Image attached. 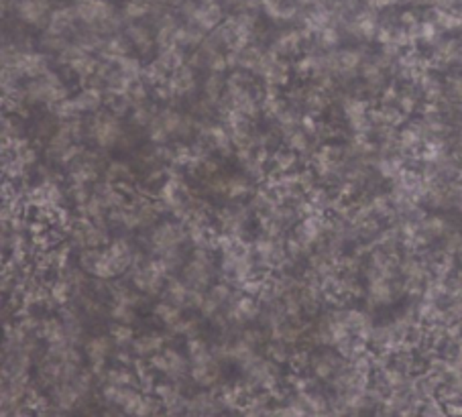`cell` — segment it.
I'll use <instances>...</instances> for the list:
<instances>
[{"label": "cell", "mask_w": 462, "mask_h": 417, "mask_svg": "<svg viewBox=\"0 0 462 417\" xmlns=\"http://www.w3.org/2000/svg\"><path fill=\"white\" fill-rule=\"evenodd\" d=\"M214 252H216L214 247L192 248L186 265L181 267V279L192 289L206 291L218 281L220 269L214 263Z\"/></svg>", "instance_id": "1"}, {"label": "cell", "mask_w": 462, "mask_h": 417, "mask_svg": "<svg viewBox=\"0 0 462 417\" xmlns=\"http://www.w3.org/2000/svg\"><path fill=\"white\" fill-rule=\"evenodd\" d=\"M190 245L188 243V232L181 220L175 218H161L151 230H147L143 238V250H147L151 257H159L165 250L179 248Z\"/></svg>", "instance_id": "2"}, {"label": "cell", "mask_w": 462, "mask_h": 417, "mask_svg": "<svg viewBox=\"0 0 462 417\" xmlns=\"http://www.w3.org/2000/svg\"><path fill=\"white\" fill-rule=\"evenodd\" d=\"M70 90L63 84V79L58 72L51 68L47 74L41 77L29 79L27 84H23V98L31 104V106H47L53 108L59 100L70 98Z\"/></svg>", "instance_id": "3"}, {"label": "cell", "mask_w": 462, "mask_h": 417, "mask_svg": "<svg viewBox=\"0 0 462 417\" xmlns=\"http://www.w3.org/2000/svg\"><path fill=\"white\" fill-rule=\"evenodd\" d=\"M124 131H127V127H122V118L110 113L108 108L98 110L96 114H90L86 118V139L92 141L98 149H104V151L116 149Z\"/></svg>", "instance_id": "4"}, {"label": "cell", "mask_w": 462, "mask_h": 417, "mask_svg": "<svg viewBox=\"0 0 462 417\" xmlns=\"http://www.w3.org/2000/svg\"><path fill=\"white\" fill-rule=\"evenodd\" d=\"M181 120H184V113H179L172 104H165L163 108L157 110L153 122L145 131L147 139L155 145H169L174 139H177Z\"/></svg>", "instance_id": "5"}, {"label": "cell", "mask_w": 462, "mask_h": 417, "mask_svg": "<svg viewBox=\"0 0 462 417\" xmlns=\"http://www.w3.org/2000/svg\"><path fill=\"white\" fill-rule=\"evenodd\" d=\"M190 357H186L181 350H177L174 346H165L159 354H155L149 359V366L155 373L165 375L169 379H184L190 373Z\"/></svg>", "instance_id": "6"}, {"label": "cell", "mask_w": 462, "mask_h": 417, "mask_svg": "<svg viewBox=\"0 0 462 417\" xmlns=\"http://www.w3.org/2000/svg\"><path fill=\"white\" fill-rule=\"evenodd\" d=\"M53 0H17L15 15L25 27L45 29L49 23V15L53 11Z\"/></svg>", "instance_id": "7"}, {"label": "cell", "mask_w": 462, "mask_h": 417, "mask_svg": "<svg viewBox=\"0 0 462 417\" xmlns=\"http://www.w3.org/2000/svg\"><path fill=\"white\" fill-rule=\"evenodd\" d=\"M124 35L133 43V49L141 59H153L157 56V43H155V31L147 20L129 23L124 27Z\"/></svg>", "instance_id": "8"}, {"label": "cell", "mask_w": 462, "mask_h": 417, "mask_svg": "<svg viewBox=\"0 0 462 417\" xmlns=\"http://www.w3.org/2000/svg\"><path fill=\"white\" fill-rule=\"evenodd\" d=\"M77 27H79V20H77L74 2H61L51 11L49 23L43 31H49L53 35H63V37H74Z\"/></svg>", "instance_id": "9"}, {"label": "cell", "mask_w": 462, "mask_h": 417, "mask_svg": "<svg viewBox=\"0 0 462 417\" xmlns=\"http://www.w3.org/2000/svg\"><path fill=\"white\" fill-rule=\"evenodd\" d=\"M172 338H175V336L169 330H165V332H161V330L141 332V334H136L135 342L131 346V352L135 354V359H143V361L147 359L149 361L151 357L159 354Z\"/></svg>", "instance_id": "10"}, {"label": "cell", "mask_w": 462, "mask_h": 417, "mask_svg": "<svg viewBox=\"0 0 462 417\" xmlns=\"http://www.w3.org/2000/svg\"><path fill=\"white\" fill-rule=\"evenodd\" d=\"M263 305L259 302V297L247 295L238 289L236 297L232 300L231 304L226 305V312L231 316V320L238 326H249L250 322H259Z\"/></svg>", "instance_id": "11"}, {"label": "cell", "mask_w": 462, "mask_h": 417, "mask_svg": "<svg viewBox=\"0 0 462 417\" xmlns=\"http://www.w3.org/2000/svg\"><path fill=\"white\" fill-rule=\"evenodd\" d=\"M116 344L113 340L110 334H96V336H90L84 342V352H86V359L90 361L94 373H102L106 371V361L110 357V352L115 350Z\"/></svg>", "instance_id": "12"}, {"label": "cell", "mask_w": 462, "mask_h": 417, "mask_svg": "<svg viewBox=\"0 0 462 417\" xmlns=\"http://www.w3.org/2000/svg\"><path fill=\"white\" fill-rule=\"evenodd\" d=\"M306 37L308 35L302 29H279L277 33H273V39L267 47L271 51H275L277 56L289 59L302 51Z\"/></svg>", "instance_id": "13"}, {"label": "cell", "mask_w": 462, "mask_h": 417, "mask_svg": "<svg viewBox=\"0 0 462 417\" xmlns=\"http://www.w3.org/2000/svg\"><path fill=\"white\" fill-rule=\"evenodd\" d=\"M102 177L110 184H116V186L139 184V171L135 169V165L131 161H124V159H110Z\"/></svg>", "instance_id": "14"}, {"label": "cell", "mask_w": 462, "mask_h": 417, "mask_svg": "<svg viewBox=\"0 0 462 417\" xmlns=\"http://www.w3.org/2000/svg\"><path fill=\"white\" fill-rule=\"evenodd\" d=\"M74 102H76L77 113L82 114V116L96 114L98 110H102V106H106L104 90L94 88V86H82L79 92L74 96Z\"/></svg>", "instance_id": "15"}, {"label": "cell", "mask_w": 462, "mask_h": 417, "mask_svg": "<svg viewBox=\"0 0 462 417\" xmlns=\"http://www.w3.org/2000/svg\"><path fill=\"white\" fill-rule=\"evenodd\" d=\"M224 19H226V11H224L222 2H212V4H200V8L190 25H195L202 31L210 33Z\"/></svg>", "instance_id": "16"}, {"label": "cell", "mask_w": 462, "mask_h": 417, "mask_svg": "<svg viewBox=\"0 0 462 417\" xmlns=\"http://www.w3.org/2000/svg\"><path fill=\"white\" fill-rule=\"evenodd\" d=\"M37 336L45 344H58V342L68 340V332H65V323L61 322L58 314H47L41 318L39 322Z\"/></svg>", "instance_id": "17"}, {"label": "cell", "mask_w": 462, "mask_h": 417, "mask_svg": "<svg viewBox=\"0 0 462 417\" xmlns=\"http://www.w3.org/2000/svg\"><path fill=\"white\" fill-rule=\"evenodd\" d=\"M133 51H135V49H133V43L129 41V37H127L124 33H116L113 37H106L98 57L104 59V61H113V63H116L120 57L131 56Z\"/></svg>", "instance_id": "18"}, {"label": "cell", "mask_w": 462, "mask_h": 417, "mask_svg": "<svg viewBox=\"0 0 462 417\" xmlns=\"http://www.w3.org/2000/svg\"><path fill=\"white\" fill-rule=\"evenodd\" d=\"M190 291H192V287L186 283L184 279H179V277H174V275H169L167 277V281H165V287H163V300H167V302H172V304L179 305L181 309H186V305H188V297H190Z\"/></svg>", "instance_id": "19"}, {"label": "cell", "mask_w": 462, "mask_h": 417, "mask_svg": "<svg viewBox=\"0 0 462 417\" xmlns=\"http://www.w3.org/2000/svg\"><path fill=\"white\" fill-rule=\"evenodd\" d=\"M208 37V33L206 31H202L200 27H195V25H188V23H181L179 25V29H177V33H175V45H179L181 49H198L202 43H204V39Z\"/></svg>", "instance_id": "20"}, {"label": "cell", "mask_w": 462, "mask_h": 417, "mask_svg": "<svg viewBox=\"0 0 462 417\" xmlns=\"http://www.w3.org/2000/svg\"><path fill=\"white\" fill-rule=\"evenodd\" d=\"M297 163H300V155L295 151H291L289 147H285V149H277V151L271 153L269 157L271 173H275V175L293 173L295 167H297Z\"/></svg>", "instance_id": "21"}, {"label": "cell", "mask_w": 462, "mask_h": 417, "mask_svg": "<svg viewBox=\"0 0 462 417\" xmlns=\"http://www.w3.org/2000/svg\"><path fill=\"white\" fill-rule=\"evenodd\" d=\"M184 312H186V309H181L179 305L172 304V302H167V300H163V297H161L159 302H155L153 307H151V314L165 326V330L174 328L175 323L184 318Z\"/></svg>", "instance_id": "22"}, {"label": "cell", "mask_w": 462, "mask_h": 417, "mask_svg": "<svg viewBox=\"0 0 462 417\" xmlns=\"http://www.w3.org/2000/svg\"><path fill=\"white\" fill-rule=\"evenodd\" d=\"M190 377H192L193 383H198V385H202V387L214 385L216 380L220 379L218 361H216V359H210V361L192 364V366H190Z\"/></svg>", "instance_id": "23"}, {"label": "cell", "mask_w": 462, "mask_h": 417, "mask_svg": "<svg viewBox=\"0 0 462 417\" xmlns=\"http://www.w3.org/2000/svg\"><path fill=\"white\" fill-rule=\"evenodd\" d=\"M157 59L169 74L177 72L179 68H184L188 63V56H186V49H181L179 45H172V47H165V49H157Z\"/></svg>", "instance_id": "24"}, {"label": "cell", "mask_w": 462, "mask_h": 417, "mask_svg": "<svg viewBox=\"0 0 462 417\" xmlns=\"http://www.w3.org/2000/svg\"><path fill=\"white\" fill-rule=\"evenodd\" d=\"M25 136H27L25 118L13 113L2 114V143H15Z\"/></svg>", "instance_id": "25"}, {"label": "cell", "mask_w": 462, "mask_h": 417, "mask_svg": "<svg viewBox=\"0 0 462 417\" xmlns=\"http://www.w3.org/2000/svg\"><path fill=\"white\" fill-rule=\"evenodd\" d=\"M202 96L218 102L222 96L226 94V76L218 72H206V77L202 79Z\"/></svg>", "instance_id": "26"}, {"label": "cell", "mask_w": 462, "mask_h": 417, "mask_svg": "<svg viewBox=\"0 0 462 417\" xmlns=\"http://www.w3.org/2000/svg\"><path fill=\"white\" fill-rule=\"evenodd\" d=\"M98 65H100V57L94 56V53H84L82 57H77L74 63H70L65 70L72 76H76L79 79V84H82L84 79H88V77L96 74Z\"/></svg>", "instance_id": "27"}, {"label": "cell", "mask_w": 462, "mask_h": 417, "mask_svg": "<svg viewBox=\"0 0 462 417\" xmlns=\"http://www.w3.org/2000/svg\"><path fill=\"white\" fill-rule=\"evenodd\" d=\"M204 330V318L200 314H190V316H184L179 322L175 323L174 328H169V332L174 336H184L186 340L193 338V336H200Z\"/></svg>", "instance_id": "28"}, {"label": "cell", "mask_w": 462, "mask_h": 417, "mask_svg": "<svg viewBox=\"0 0 462 417\" xmlns=\"http://www.w3.org/2000/svg\"><path fill=\"white\" fill-rule=\"evenodd\" d=\"M157 110H159V108L155 106L151 100H149V102H143V104H136L135 108L131 110V114H129L131 127H135L139 131H147L149 124L153 122Z\"/></svg>", "instance_id": "29"}, {"label": "cell", "mask_w": 462, "mask_h": 417, "mask_svg": "<svg viewBox=\"0 0 462 417\" xmlns=\"http://www.w3.org/2000/svg\"><path fill=\"white\" fill-rule=\"evenodd\" d=\"M252 179L245 173H232L229 175V200H247L252 193Z\"/></svg>", "instance_id": "30"}, {"label": "cell", "mask_w": 462, "mask_h": 417, "mask_svg": "<svg viewBox=\"0 0 462 417\" xmlns=\"http://www.w3.org/2000/svg\"><path fill=\"white\" fill-rule=\"evenodd\" d=\"M169 72L157 61V59H151L149 63H145V70H143V82L151 88V90H157L161 88L167 79H169Z\"/></svg>", "instance_id": "31"}, {"label": "cell", "mask_w": 462, "mask_h": 417, "mask_svg": "<svg viewBox=\"0 0 462 417\" xmlns=\"http://www.w3.org/2000/svg\"><path fill=\"white\" fill-rule=\"evenodd\" d=\"M104 100H106V108L110 113H115L116 116H120V118L129 116L131 110L135 108L133 100L124 92H104Z\"/></svg>", "instance_id": "32"}, {"label": "cell", "mask_w": 462, "mask_h": 417, "mask_svg": "<svg viewBox=\"0 0 462 417\" xmlns=\"http://www.w3.org/2000/svg\"><path fill=\"white\" fill-rule=\"evenodd\" d=\"M49 295H51L53 304L61 307V305L70 304L74 300V287L68 283L63 277L56 275L53 279H49Z\"/></svg>", "instance_id": "33"}, {"label": "cell", "mask_w": 462, "mask_h": 417, "mask_svg": "<svg viewBox=\"0 0 462 417\" xmlns=\"http://www.w3.org/2000/svg\"><path fill=\"white\" fill-rule=\"evenodd\" d=\"M116 68L120 70V74L127 77V79H131V82H139V79H143V70H145V63H143V59L139 56H124L120 57L118 61H116Z\"/></svg>", "instance_id": "34"}, {"label": "cell", "mask_w": 462, "mask_h": 417, "mask_svg": "<svg viewBox=\"0 0 462 417\" xmlns=\"http://www.w3.org/2000/svg\"><path fill=\"white\" fill-rule=\"evenodd\" d=\"M72 43L70 37H63V35H53L49 31H43L41 39H39V45H41V51L49 53L51 57H58L68 45Z\"/></svg>", "instance_id": "35"}, {"label": "cell", "mask_w": 462, "mask_h": 417, "mask_svg": "<svg viewBox=\"0 0 462 417\" xmlns=\"http://www.w3.org/2000/svg\"><path fill=\"white\" fill-rule=\"evenodd\" d=\"M110 336H113V340H115L116 348H120V350H127V348H131L133 346V342L136 338V332L135 328H133V323H113L110 326Z\"/></svg>", "instance_id": "36"}, {"label": "cell", "mask_w": 462, "mask_h": 417, "mask_svg": "<svg viewBox=\"0 0 462 417\" xmlns=\"http://www.w3.org/2000/svg\"><path fill=\"white\" fill-rule=\"evenodd\" d=\"M122 17L129 23H136V20H147L149 17V2L147 0H127L120 8Z\"/></svg>", "instance_id": "37"}, {"label": "cell", "mask_w": 462, "mask_h": 417, "mask_svg": "<svg viewBox=\"0 0 462 417\" xmlns=\"http://www.w3.org/2000/svg\"><path fill=\"white\" fill-rule=\"evenodd\" d=\"M291 350H289V344L283 340H277V338H269V342L265 344V357L271 359L277 364H285L291 361Z\"/></svg>", "instance_id": "38"}, {"label": "cell", "mask_w": 462, "mask_h": 417, "mask_svg": "<svg viewBox=\"0 0 462 417\" xmlns=\"http://www.w3.org/2000/svg\"><path fill=\"white\" fill-rule=\"evenodd\" d=\"M139 309L129 304H118V302H110L108 307V318L116 323H135Z\"/></svg>", "instance_id": "39"}, {"label": "cell", "mask_w": 462, "mask_h": 417, "mask_svg": "<svg viewBox=\"0 0 462 417\" xmlns=\"http://www.w3.org/2000/svg\"><path fill=\"white\" fill-rule=\"evenodd\" d=\"M92 195H94V186H90V184H70L68 186V200L76 208L84 206Z\"/></svg>", "instance_id": "40"}, {"label": "cell", "mask_w": 462, "mask_h": 417, "mask_svg": "<svg viewBox=\"0 0 462 417\" xmlns=\"http://www.w3.org/2000/svg\"><path fill=\"white\" fill-rule=\"evenodd\" d=\"M285 145H288L291 151H295L300 157L302 155H308L309 147H312V141H309V133H306L302 127L295 131V133H291L285 139Z\"/></svg>", "instance_id": "41"}, {"label": "cell", "mask_w": 462, "mask_h": 417, "mask_svg": "<svg viewBox=\"0 0 462 417\" xmlns=\"http://www.w3.org/2000/svg\"><path fill=\"white\" fill-rule=\"evenodd\" d=\"M51 113H53V116L58 118L59 122H68V120H74L77 116H82V114L77 113L74 98H63V100H59L58 104L51 108Z\"/></svg>", "instance_id": "42"}, {"label": "cell", "mask_w": 462, "mask_h": 417, "mask_svg": "<svg viewBox=\"0 0 462 417\" xmlns=\"http://www.w3.org/2000/svg\"><path fill=\"white\" fill-rule=\"evenodd\" d=\"M102 250H104V248H84V250H79V252H77V265L92 275V271L96 269L98 261H100V257H102Z\"/></svg>", "instance_id": "43"}, {"label": "cell", "mask_w": 462, "mask_h": 417, "mask_svg": "<svg viewBox=\"0 0 462 417\" xmlns=\"http://www.w3.org/2000/svg\"><path fill=\"white\" fill-rule=\"evenodd\" d=\"M302 106H306L309 114L322 113L326 108V96L322 94V90H318V88L316 90H308Z\"/></svg>", "instance_id": "44"}, {"label": "cell", "mask_w": 462, "mask_h": 417, "mask_svg": "<svg viewBox=\"0 0 462 417\" xmlns=\"http://www.w3.org/2000/svg\"><path fill=\"white\" fill-rule=\"evenodd\" d=\"M149 92H151V88H149L143 79H139V82H135V84L129 88L127 94H129V98L133 100V104L136 106V104H143V102H149V100H151V94H149Z\"/></svg>", "instance_id": "45"}]
</instances>
